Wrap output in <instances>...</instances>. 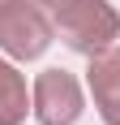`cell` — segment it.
<instances>
[{"label": "cell", "mask_w": 120, "mask_h": 125, "mask_svg": "<svg viewBox=\"0 0 120 125\" xmlns=\"http://www.w3.org/2000/svg\"><path fill=\"white\" fill-rule=\"evenodd\" d=\"M51 39L56 26L34 0H0V52L9 61H39Z\"/></svg>", "instance_id": "1"}, {"label": "cell", "mask_w": 120, "mask_h": 125, "mask_svg": "<svg viewBox=\"0 0 120 125\" xmlns=\"http://www.w3.org/2000/svg\"><path fill=\"white\" fill-rule=\"evenodd\" d=\"M56 35L69 43L73 52H82V56H94V52L111 48L120 39V13L111 9L107 0H90V4H77L69 9L64 17H56Z\"/></svg>", "instance_id": "2"}, {"label": "cell", "mask_w": 120, "mask_h": 125, "mask_svg": "<svg viewBox=\"0 0 120 125\" xmlns=\"http://www.w3.org/2000/svg\"><path fill=\"white\" fill-rule=\"evenodd\" d=\"M86 99L82 86L69 69H43L34 78V95H30V112L39 116L43 125H73L82 116Z\"/></svg>", "instance_id": "3"}, {"label": "cell", "mask_w": 120, "mask_h": 125, "mask_svg": "<svg viewBox=\"0 0 120 125\" xmlns=\"http://www.w3.org/2000/svg\"><path fill=\"white\" fill-rule=\"evenodd\" d=\"M86 82H90L99 116L107 125H120V43H111V48H103V52L90 56Z\"/></svg>", "instance_id": "4"}, {"label": "cell", "mask_w": 120, "mask_h": 125, "mask_svg": "<svg viewBox=\"0 0 120 125\" xmlns=\"http://www.w3.org/2000/svg\"><path fill=\"white\" fill-rule=\"evenodd\" d=\"M30 112L26 99V78L17 73L13 61H0V125H22Z\"/></svg>", "instance_id": "5"}, {"label": "cell", "mask_w": 120, "mask_h": 125, "mask_svg": "<svg viewBox=\"0 0 120 125\" xmlns=\"http://www.w3.org/2000/svg\"><path fill=\"white\" fill-rule=\"evenodd\" d=\"M34 4H39L43 13H47L51 22H56V17H64L69 9H77V4H90V0H34Z\"/></svg>", "instance_id": "6"}]
</instances>
